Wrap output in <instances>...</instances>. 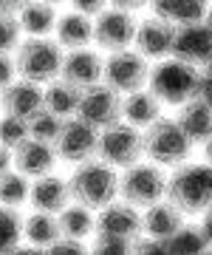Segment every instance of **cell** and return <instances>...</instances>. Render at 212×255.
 <instances>
[{"label":"cell","instance_id":"cell-1","mask_svg":"<svg viewBox=\"0 0 212 255\" xmlns=\"http://www.w3.org/2000/svg\"><path fill=\"white\" fill-rule=\"evenodd\" d=\"M167 201H173L184 216H201L212 204V164L181 162L167 179Z\"/></svg>","mask_w":212,"mask_h":255},{"label":"cell","instance_id":"cell-2","mask_svg":"<svg viewBox=\"0 0 212 255\" xmlns=\"http://www.w3.org/2000/svg\"><path fill=\"white\" fill-rule=\"evenodd\" d=\"M68 190L71 199L85 204L91 210H99L111 204L119 193V176L113 173V167L102 159H85L74 167V173L68 179Z\"/></svg>","mask_w":212,"mask_h":255},{"label":"cell","instance_id":"cell-3","mask_svg":"<svg viewBox=\"0 0 212 255\" xmlns=\"http://www.w3.org/2000/svg\"><path fill=\"white\" fill-rule=\"evenodd\" d=\"M14 65H17V74L23 80L31 82H51L54 77H60V68H63V46L57 40H48V37H28L23 40L17 48H14Z\"/></svg>","mask_w":212,"mask_h":255},{"label":"cell","instance_id":"cell-4","mask_svg":"<svg viewBox=\"0 0 212 255\" xmlns=\"http://www.w3.org/2000/svg\"><path fill=\"white\" fill-rule=\"evenodd\" d=\"M150 91L156 94L161 102L167 105H184L187 100H193L195 82H198V68L193 63H184L178 57H170L161 63H156V68H150Z\"/></svg>","mask_w":212,"mask_h":255},{"label":"cell","instance_id":"cell-5","mask_svg":"<svg viewBox=\"0 0 212 255\" xmlns=\"http://www.w3.org/2000/svg\"><path fill=\"white\" fill-rule=\"evenodd\" d=\"M141 136H144V156L150 162L164 164V167H175V164L190 159L193 142L187 139V133L181 130V125L175 119L158 117L153 125H147V130Z\"/></svg>","mask_w":212,"mask_h":255},{"label":"cell","instance_id":"cell-6","mask_svg":"<svg viewBox=\"0 0 212 255\" xmlns=\"http://www.w3.org/2000/svg\"><path fill=\"white\" fill-rule=\"evenodd\" d=\"M144 156V136L139 133L136 125L125 119L99 130V145H96V159L108 162L111 167H130Z\"/></svg>","mask_w":212,"mask_h":255},{"label":"cell","instance_id":"cell-7","mask_svg":"<svg viewBox=\"0 0 212 255\" xmlns=\"http://www.w3.org/2000/svg\"><path fill=\"white\" fill-rule=\"evenodd\" d=\"M167 179L158 170V164H130L125 167V176L119 179L122 199L133 207H150L158 199H164Z\"/></svg>","mask_w":212,"mask_h":255},{"label":"cell","instance_id":"cell-8","mask_svg":"<svg viewBox=\"0 0 212 255\" xmlns=\"http://www.w3.org/2000/svg\"><path fill=\"white\" fill-rule=\"evenodd\" d=\"M147 77H150L147 57L139 54V51H130V48L111 51V57L102 65V80L119 94H130L141 88L147 82Z\"/></svg>","mask_w":212,"mask_h":255},{"label":"cell","instance_id":"cell-9","mask_svg":"<svg viewBox=\"0 0 212 255\" xmlns=\"http://www.w3.org/2000/svg\"><path fill=\"white\" fill-rule=\"evenodd\" d=\"M76 117L85 119V122L93 125L96 130L113 125V122H119L122 119V97H119V91H113L108 82H93V85L82 88Z\"/></svg>","mask_w":212,"mask_h":255},{"label":"cell","instance_id":"cell-10","mask_svg":"<svg viewBox=\"0 0 212 255\" xmlns=\"http://www.w3.org/2000/svg\"><path fill=\"white\" fill-rule=\"evenodd\" d=\"M96 145H99V130L79 117H68L54 142V150H57V159L79 164L85 159L96 156Z\"/></svg>","mask_w":212,"mask_h":255},{"label":"cell","instance_id":"cell-11","mask_svg":"<svg viewBox=\"0 0 212 255\" xmlns=\"http://www.w3.org/2000/svg\"><path fill=\"white\" fill-rule=\"evenodd\" d=\"M136 20L133 11L125 9H102L93 20V43L108 51H119V48H130L136 40Z\"/></svg>","mask_w":212,"mask_h":255},{"label":"cell","instance_id":"cell-12","mask_svg":"<svg viewBox=\"0 0 212 255\" xmlns=\"http://www.w3.org/2000/svg\"><path fill=\"white\" fill-rule=\"evenodd\" d=\"M116 236V238H128V241H136L141 236V216L139 210L128 201H111L99 207V216H96V230L93 236Z\"/></svg>","mask_w":212,"mask_h":255},{"label":"cell","instance_id":"cell-13","mask_svg":"<svg viewBox=\"0 0 212 255\" xmlns=\"http://www.w3.org/2000/svg\"><path fill=\"white\" fill-rule=\"evenodd\" d=\"M173 57L184 60L193 65H204L207 57L212 54V31L204 20H193L184 26H175V40H173Z\"/></svg>","mask_w":212,"mask_h":255},{"label":"cell","instance_id":"cell-14","mask_svg":"<svg viewBox=\"0 0 212 255\" xmlns=\"http://www.w3.org/2000/svg\"><path fill=\"white\" fill-rule=\"evenodd\" d=\"M43 105H46V100H43L40 82H31V80L14 82L11 80L9 85L0 91V108H3V114H11V117L31 119Z\"/></svg>","mask_w":212,"mask_h":255},{"label":"cell","instance_id":"cell-15","mask_svg":"<svg viewBox=\"0 0 212 255\" xmlns=\"http://www.w3.org/2000/svg\"><path fill=\"white\" fill-rule=\"evenodd\" d=\"M11 159H14V167H17L23 176L28 179H37V176L51 173V167L57 162V150L51 142H40V139L28 136L26 142H20L14 150H11Z\"/></svg>","mask_w":212,"mask_h":255},{"label":"cell","instance_id":"cell-16","mask_svg":"<svg viewBox=\"0 0 212 255\" xmlns=\"http://www.w3.org/2000/svg\"><path fill=\"white\" fill-rule=\"evenodd\" d=\"M173 40H175V26L153 14L150 20L136 26V40L133 43H136L139 54L161 60V57H167L173 51Z\"/></svg>","mask_w":212,"mask_h":255},{"label":"cell","instance_id":"cell-17","mask_svg":"<svg viewBox=\"0 0 212 255\" xmlns=\"http://www.w3.org/2000/svg\"><path fill=\"white\" fill-rule=\"evenodd\" d=\"M102 65H105V60L96 51H91V48H71L68 54H63L60 77L74 82L76 88H88V85L102 80Z\"/></svg>","mask_w":212,"mask_h":255},{"label":"cell","instance_id":"cell-18","mask_svg":"<svg viewBox=\"0 0 212 255\" xmlns=\"http://www.w3.org/2000/svg\"><path fill=\"white\" fill-rule=\"evenodd\" d=\"M147 213L141 216V236H150L164 244L170 236H175V230L184 224V213L175 207L173 201H161L158 199L156 204L144 207Z\"/></svg>","mask_w":212,"mask_h":255},{"label":"cell","instance_id":"cell-19","mask_svg":"<svg viewBox=\"0 0 212 255\" xmlns=\"http://www.w3.org/2000/svg\"><path fill=\"white\" fill-rule=\"evenodd\" d=\"M68 199H71L68 182L48 173L37 176V182L31 184V193H28V201L34 204V210H46V213H60L68 204Z\"/></svg>","mask_w":212,"mask_h":255},{"label":"cell","instance_id":"cell-20","mask_svg":"<svg viewBox=\"0 0 212 255\" xmlns=\"http://www.w3.org/2000/svg\"><path fill=\"white\" fill-rule=\"evenodd\" d=\"M161 117V100L153 91L136 88L122 100V119L136 128H147Z\"/></svg>","mask_w":212,"mask_h":255},{"label":"cell","instance_id":"cell-21","mask_svg":"<svg viewBox=\"0 0 212 255\" xmlns=\"http://www.w3.org/2000/svg\"><path fill=\"white\" fill-rule=\"evenodd\" d=\"M175 122L181 125V130L187 133V139H190L193 145L195 142L204 145V142L212 136V108L204 105V102H198V100H187L184 105H181V111H178Z\"/></svg>","mask_w":212,"mask_h":255},{"label":"cell","instance_id":"cell-22","mask_svg":"<svg viewBox=\"0 0 212 255\" xmlns=\"http://www.w3.org/2000/svg\"><path fill=\"white\" fill-rule=\"evenodd\" d=\"M57 43L63 48H85L93 40V23L82 11H71L57 20Z\"/></svg>","mask_w":212,"mask_h":255},{"label":"cell","instance_id":"cell-23","mask_svg":"<svg viewBox=\"0 0 212 255\" xmlns=\"http://www.w3.org/2000/svg\"><path fill=\"white\" fill-rule=\"evenodd\" d=\"M79 97H82V88H76L74 82L68 80H51L48 82V88L43 91V100H46V108L54 111L57 117H76V108H79Z\"/></svg>","mask_w":212,"mask_h":255},{"label":"cell","instance_id":"cell-24","mask_svg":"<svg viewBox=\"0 0 212 255\" xmlns=\"http://www.w3.org/2000/svg\"><path fill=\"white\" fill-rule=\"evenodd\" d=\"M20 28L28 31L31 37H48V31L57 26V11L46 0H28L26 6L17 11Z\"/></svg>","mask_w":212,"mask_h":255},{"label":"cell","instance_id":"cell-25","mask_svg":"<svg viewBox=\"0 0 212 255\" xmlns=\"http://www.w3.org/2000/svg\"><path fill=\"white\" fill-rule=\"evenodd\" d=\"M23 236L31 241L34 247H51L57 238L63 236L60 230V219L57 213H46V210H34L26 221H23Z\"/></svg>","mask_w":212,"mask_h":255},{"label":"cell","instance_id":"cell-26","mask_svg":"<svg viewBox=\"0 0 212 255\" xmlns=\"http://www.w3.org/2000/svg\"><path fill=\"white\" fill-rule=\"evenodd\" d=\"M150 6L156 11V17L173 23V26H184L193 20H204V3L201 0H150Z\"/></svg>","mask_w":212,"mask_h":255},{"label":"cell","instance_id":"cell-27","mask_svg":"<svg viewBox=\"0 0 212 255\" xmlns=\"http://www.w3.org/2000/svg\"><path fill=\"white\" fill-rule=\"evenodd\" d=\"M57 219H60V230H63V236L68 238H88L96 230V219L91 216V207H85L79 201H74L71 207L65 204L60 213H57Z\"/></svg>","mask_w":212,"mask_h":255},{"label":"cell","instance_id":"cell-28","mask_svg":"<svg viewBox=\"0 0 212 255\" xmlns=\"http://www.w3.org/2000/svg\"><path fill=\"white\" fill-rule=\"evenodd\" d=\"M210 250V241L204 236L201 224H181L175 236L164 241V253H204Z\"/></svg>","mask_w":212,"mask_h":255},{"label":"cell","instance_id":"cell-29","mask_svg":"<svg viewBox=\"0 0 212 255\" xmlns=\"http://www.w3.org/2000/svg\"><path fill=\"white\" fill-rule=\"evenodd\" d=\"M28 193H31L28 176H23L20 170H6V173H0V204L17 207V204L28 201Z\"/></svg>","mask_w":212,"mask_h":255},{"label":"cell","instance_id":"cell-30","mask_svg":"<svg viewBox=\"0 0 212 255\" xmlns=\"http://www.w3.org/2000/svg\"><path fill=\"white\" fill-rule=\"evenodd\" d=\"M23 241V219L14 207L0 204V253H14Z\"/></svg>","mask_w":212,"mask_h":255},{"label":"cell","instance_id":"cell-31","mask_svg":"<svg viewBox=\"0 0 212 255\" xmlns=\"http://www.w3.org/2000/svg\"><path fill=\"white\" fill-rule=\"evenodd\" d=\"M63 117H57L54 111H48L46 105L34 114V117L28 119V136L40 139V142H51L54 145L57 136H60V130H63Z\"/></svg>","mask_w":212,"mask_h":255},{"label":"cell","instance_id":"cell-32","mask_svg":"<svg viewBox=\"0 0 212 255\" xmlns=\"http://www.w3.org/2000/svg\"><path fill=\"white\" fill-rule=\"evenodd\" d=\"M26 139H28V119L11 117V114H6V117L0 119V145H6L9 150H14Z\"/></svg>","mask_w":212,"mask_h":255},{"label":"cell","instance_id":"cell-33","mask_svg":"<svg viewBox=\"0 0 212 255\" xmlns=\"http://www.w3.org/2000/svg\"><path fill=\"white\" fill-rule=\"evenodd\" d=\"M20 46V20L9 11H0V51H14Z\"/></svg>","mask_w":212,"mask_h":255},{"label":"cell","instance_id":"cell-34","mask_svg":"<svg viewBox=\"0 0 212 255\" xmlns=\"http://www.w3.org/2000/svg\"><path fill=\"white\" fill-rule=\"evenodd\" d=\"M93 250H96V253H130V250H133V241L116 238V236H99V233H96Z\"/></svg>","mask_w":212,"mask_h":255},{"label":"cell","instance_id":"cell-35","mask_svg":"<svg viewBox=\"0 0 212 255\" xmlns=\"http://www.w3.org/2000/svg\"><path fill=\"white\" fill-rule=\"evenodd\" d=\"M193 100H198V102H204V105H210L212 108V71L210 68L198 71V82H195Z\"/></svg>","mask_w":212,"mask_h":255},{"label":"cell","instance_id":"cell-36","mask_svg":"<svg viewBox=\"0 0 212 255\" xmlns=\"http://www.w3.org/2000/svg\"><path fill=\"white\" fill-rule=\"evenodd\" d=\"M14 74H17L14 60L9 57V51H0V91H3L11 80H14Z\"/></svg>","mask_w":212,"mask_h":255},{"label":"cell","instance_id":"cell-37","mask_svg":"<svg viewBox=\"0 0 212 255\" xmlns=\"http://www.w3.org/2000/svg\"><path fill=\"white\" fill-rule=\"evenodd\" d=\"M51 253H82L85 247H82V241L79 238H68V236H60L54 241V244L48 247Z\"/></svg>","mask_w":212,"mask_h":255},{"label":"cell","instance_id":"cell-38","mask_svg":"<svg viewBox=\"0 0 212 255\" xmlns=\"http://www.w3.org/2000/svg\"><path fill=\"white\" fill-rule=\"evenodd\" d=\"M71 3H74L76 11H82L88 17H96V14L108 6V0H71Z\"/></svg>","mask_w":212,"mask_h":255},{"label":"cell","instance_id":"cell-39","mask_svg":"<svg viewBox=\"0 0 212 255\" xmlns=\"http://www.w3.org/2000/svg\"><path fill=\"white\" fill-rule=\"evenodd\" d=\"M108 3H113L116 9H125V11H139L141 6H147L150 0H108Z\"/></svg>","mask_w":212,"mask_h":255},{"label":"cell","instance_id":"cell-40","mask_svg":"<svg viewBox=\"0 0 212 255\" xmlns=\"http://www.w3.org/2000/svg\"><path fill=\"white\" fill-rule=\"evenodd\" d=\"M204 216V221H201V230H204V236H207V241H210V247H212V204L207 210L201 213Z\"/></svg>","mask_w":212,"mask_h":255},{"label":"cell","instance_id":"cell-41","mask_svg":"<svg viewBox=\"0 0 212 255\" xmlns=\"http://www.w3.org/2000/svg\"><path fill=\"white\" fill-rule=\"evenodd\" d=\"M28 0H0V11H9V14H17Z\"/></svg>","mask_w":212,"mask_h":255},{"label":"cell","instance_id":"cell-42","mask_svg":"<svg viewBox=\"0 0 212 255\" xmlns=\"http://www.w3.org/2000/svg\"><path fill=\"white\" fill-rule=\"evenodd\" d=\"M11 164H14V159H11V150L6 145H0V173H6Z\"/></svg>","mask_w":212,"mask_h":255},{"label":"cell","instance_id":"cell-43","mask_svg":"<svg viewBox=\"0 0 212 255\" xmlns=\"http://www.w3.org/2000/svg\"><path fill=\"white\" fill-rule=\"evenodd\" d=\"M204 159H207V164H212V136L204 142Z\"/></svg>","mask_w":212,"mask_h":255},{"label":"cell","instance_id":"cell-44","mask_svg":"<svg viewBox=\"0 0 212 255\" xmlns=\"http://www.w3.org/2000/svg\"><path fill=\"white\" fill-rule=\"evenodd\" d=\"M204 23H207V26H210V31H212V6L204 11Z\"/></svg>","mask_w":212,"mask_h":255},{"label":"cell","instance_id":"cell-45","mask_svg":"<svg viewBox=\"0 0 212 255\" xmlns=\"http://www.w3.org/2000/svg\"><path fill=\"white\" fill-rule=\"evenodd\" d=\"M204 68H210V71H212V54L207 57V63H204Z\"/></svg>","mask_w":212,"mask_h":255},{"label":"cell","instance_id":"cell-46","mask_svg":"<svg viewBox=\"0 0 212 255\" xmlns=\"http://www.w3.org/2000/svg\"><path fill=\"white\" fill-rule=\"evenodd\" d=\"M46 3H63V0H46Z\"/></svg>","mask_w":212,"mask_h":255},{"label":"cell","instance_id":"cell-47","mask_svg":"<svg viewBox=\"0 0 212 255\" xmlns=\"http://www.w3.org/2000/svg\"><path fill=\"white\" fill-rule=\"evenodd\" d=\"M201 3H204V6H207V3H210V0H201Z\"/></svg>","mask_w":212,"mask_h":255}]
</instances>
